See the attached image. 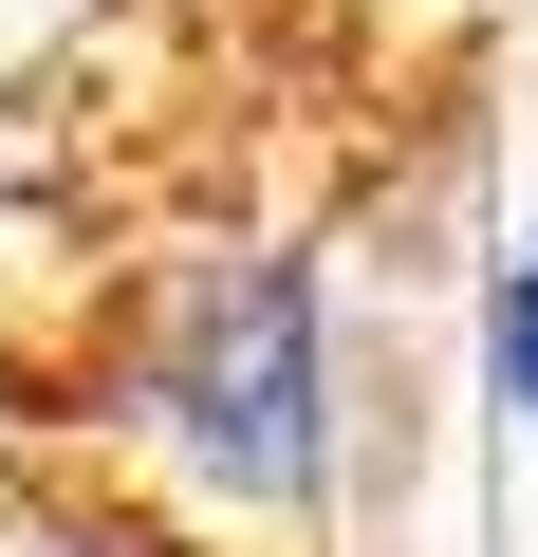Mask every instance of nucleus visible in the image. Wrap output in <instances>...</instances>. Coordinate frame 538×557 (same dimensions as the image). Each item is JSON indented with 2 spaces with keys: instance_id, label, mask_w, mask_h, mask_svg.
Here are the masks:
<instances>
[{
  "instance_id": "obj_1",
  "label": "nucleus",
  "mask_w": 538,
  "mask_h": 557,
  "mask_svg": "<svg viewBox=\"0 0 538 557\" xmlns=\"http://www.w3.org/2000/svg\"><path fill=\"white\" fill-rule=\"evenodd\" d=\"M501 409H538V242H520V278H501Z\"/></svg>"
}]
</instances>
